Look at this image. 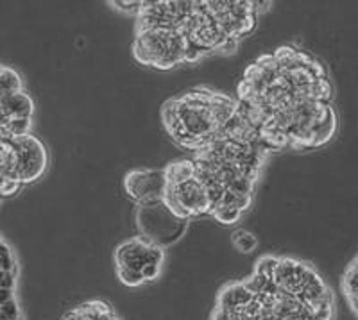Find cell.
Listing matches in <instances>:
<instances>
[{"label": "cell", "mask_w": 358, "mask_h": 320, "mask_svg": "<svg viewBox=\"0 0 358 320\" xmlns=\"http://www.w3.org/2000/svg\"><path fill=\"white\" fill-rule=\"evenodd\" d=\"M0 320H25L24 306L17 292L0 293Z\"/></svg>", "instance_id": "16"}, {"label": "cell", "mask_w": 358, "mask_h": 320, "mask_svg": "<svg viewBox=\"0 0 358 320\" xmlns=\"http://www.w3.org/2000/svg\"><path fill=\"white\" fill-rule=\"evenodd\" d=\"M134 220L140 236L151 240L163 249H169L183 238L188 229V220L179 219L165 201L138 204L134 210Z\"/></svg>", "instance_id": "10"}, {"label": "cell", "mask_w": 358, "mask_h": 320, "mask_svg": "<svg viewBox=\"0 0 358 320\" xmlns=\"http://www.w3.org/2000/svg\"><path fill=\"white\" fill-rule=\"evenodd\" d=\"M131 52L138 65L162 72L197 63L188 41L176 29L159 24L134 22Z\"/></svg>", "instance_id": "7"}, {"label": "cell", "mask_w": 358, "mask_h": 320, "mask_svg": "<svg viewBox=\"0 0 358 320\" xmlns=\"http://www.w3.org/2000/svg\"><path fill=\"white\" fill-rule=\"evenodd\" d=\"M0 254H2V274H0V293L17 292L20 279V261L15 247L6 236L0 238Z\"/></svg>", "instance_id": "14"}, {"label": "cell", "mask_w": 358, "mask_h": 320, "mask_svg": "<svg viewBox=\"0 0 358 320\" xmlns=\"http://www.w3.org/2000/svg\"><path fill=\"white\" fill-rule=\"evenodd\" d=\"M258 243V236L244 227H238L231 233V245L241 254H251L252 251H257Z\"/></svg>", "instance_id": "17"}, {"label": "cell", "mask_w": 358, "mask_h": 320, "mask_svg": "<svg viewBox=\"0 0 358 320\" xmlns=\"http://www.w3.org/2000/svg\"><path fill=\"white\" fill-rule=\"evenodd\" d=\"M238 113L236 97L201 85L163 102L159 120L171 142L192 156L219 138Z\"/></svg>", "instance_id": "5"}, {"label": "cell", "mask_w": 358, "mask_h": 320, "mask_svg": "<svg viewBox=\"0 0 358 320\" xmlns=\"http://www.w3.org/2000/svg\"><path fill=\"white\" fill-rule=\"evenodd\" d=\"M0 138H17L33 129L36 104L27 89L0 92Z\"/></svg>", "instance_id": "11"}, {"label": "cell", "mask_w": 358, "mask_h": 320, "mask_svg": "<svg viewBox=\"0 0 358 320\" xmlns=\"http://www.w3.org/2000/svg\"><path fill=\"white\" fill-rule=\"evenodd\" d=\"M167 261V249L143 236H131L115 247L113 265L117 279L127 288H140L159 279Z\"/></svg>", "instance_id": "9"}, {"label": "cell", "mask_w": 358, "mask_h": 320, "mask_svg": "<svg viewBox=\"0 0 358 320\" xmlns=\"http://www.w3.org/2000/svg\"><path fill=\"white\" fill-rule=\"evenodd\" d=\"M140 4H142V0H131V2H127V0H117V2H108V6H111V8L120 13L131 15L133 18L138 15Z\"/></svg>", "instance_id": "19"}, {"label": "cell", "mask_w": 358, "mask_h": 320, "mask_svg": "<svg viewBox=\"0 0 358 320\" xmlns=\"http://www.w3.org/2000/svg\"><path fill=\"white\" fill-rule=\"evenodd\" d=\"M273 6L260 0H142L134 22L176 29L201 61L235 54Z\"/></svg>", "instance_id": "4"}, {"label": "cell", "mask_w": 358, "mask_h": 320, "mask_svg": "<svg viewBox=\"0 0 358 320\" xmlns=\"http://www.w3.org/2000/svg\"><path fill=\"white\" fill-rule=\"evenodd\" d=\"M245 120L278 152L319 150L338 133L328 65L297 43H283L245 66L236 85Z\"/></svg>", "instance_id": "1"}, {"label": "cell", "mask_w": 358, "mask_h": 320, "mask_svg": "<svg viewBox=\"0 0 358 320\" xmlns=\"http://www.w3.org/2000/svg\"><path fill=\"white\" fill-rule=\"evenodd\" d=\"M341 293L358 320V254L351 258L341 276Z\"/></svg>", "instance_id": "15"}, {"label": "cell", "mask_w": 358, "mask_h": 320, "mask_svg": "<svg viewBox=\"0 0 358 320\" xmlns=\"http://www.w3.org/2000/svg\"><path fill=\"white\" fill-rule=\"evenodd\" d=\"M165 172H167V187L163 201L179 219L190 222L194 219L212 215V194L190 156L167 163Z\"/></svg>", "instance_id": "8"}, {"label": "cell", "mask_w": 358, "mask_h": 320, "mask_svg": "<svg viewBox=\"0 0 358 320\" xmlns=\"http://www.w3.org/2000/svg\"><path fill=\"white\" fill-rule=\"evenodd\" d=\"M337 296L310 261L262 254L249 276L219 290L210 320H335Z\"/></svg>", "instance_id": "2"}, {"label": "cell", "mask_w": 358, "mask_h": 320, "mask_svg": "<svg viewBox=\"0 0 358 320\" xmlns=\"http://www.w3.org/2000/svg\"><path fill=\"white\" fill-rule=\"evenodd\" d=\"M18 89H25V82L20 72L9 65H2V68H0V92H18Z\"/></svg>", "instance_id": "18"}, {"label": "cell", "mask_w": 358, "mask_h": 320, "mask_svg": "<svg viewBox=\"0 0 358 320\" xmlns=\"http://www.w3.org/2000/svg\"><path fill=\"white\" fill-rule=\"evenodd\" d=\"M62 320H122L111 303L104 299H88L70 308Z\"/></svg>", "instance_id": "13"}, {"label": "cell", "mask_w": 358, "mask_h": 320, "mask_svg": "<svg viewBox=\"0 0 358 320\" xmlns=\"http://www.w3.org/2000/svg\"><path fill=\"white\" fill-rule=\"evenodd\" d=\"M0 195L8 199L47 174L50 152L43 140L33 133L17 138H0Z\"/></svg>", "instance_id": "6"}, {"label": "cell", "mask_w": 358, "mask_h": 320, "mask_svg": "<svg viewBox=\"0 0 358 320\" xmlns=\"http://www.w3.org/2000/svg\"><path fill=\"white\" fill-rule=\"evenodd\" d=\"M273 154L276 150L241 111L219 138L190 156L212 194L210 219L228 227L241 222L255 203V190Z\"/></svg>", "instance_id": "3"}, {"label": "cell", "mask_w": 358, "mask_h": 320, "mask_svg": "<svg viewBox=\"0 0 358 320\" xmlns=\"http://www.w3.org/2000/svg\"><path fill=\"white\" fill-rule=\"evenodd\" d=\"M124 194L127 199L138 204L163 201L167 187V172L163 168H133L122 179Z\"/></svg>", "instance_id": "12"}]
</instances>
